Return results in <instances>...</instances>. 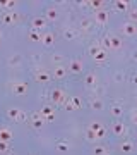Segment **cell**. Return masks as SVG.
Wrapping results in <instances>:
<instances>
[{
    "label": "cell",
    "mask_w": 137,
    "mask_h": 155,
    "mask_svg": "<svg viewBox=\"0 0 137 155\" xmlns=\"http://www.w3.org/2000/svg\"><path fill=\"white\" fill-rule=\"evenodd\" d=\"M64 107H65V110H74V105L70 104V98H67V102L64 104Z\"/></svg>",
    "instance_id": "39"
},
{
    "label": "cell",
    "mask_w": 137,
    "mask_h": 155,
    "mask_svg": "<svg viewBox=\"0 0 137 155\" xmlns=\"http://www.w3.org/2000/svg\"><path fill=\"white\" fill-rule=\"evenodd\" d=\"M110 112H111V114H113V116H122V107H118V105H113L111 107V109H110Z\"/></svg>",
    "instance_id": "35"
},
{
    "label": "cell",
    "mask_w": 137,
    "mask_h": 155,
    "mask_svg": "<svg viewBox=\"0 0 137 155\" xmlns=\"http://www.w3.org/2000/svg\"><path fill=\"white\" fill-rule=\"evenodd\" d=\"M94 19H96V24H106L110 19V14L106 11H96L94 12Z\"/></svg>",
    "instance_id": "5"
},
{
    "label": "cell",
    "mask_w": 137,
    "mask_h": 155,
    "mask_svg": "<svg viewBox=\"0 0 137 155\" xmlns=\"http://www.w3.org/2000/svg\"><path fill=\"white\" fill-rule=\"evenodd\" d=\"M12 91H14V95H19V97H22V95L27 93V84L22 83V81H19V83H14V84H12Z\"/></svg>",
    "instance_id": "4"
},
{
    "label": "cell",
    "mask_w": 137,
    "mask_h": 155,
    "mask_svg": "<svg viewBox=\"0 0 137 155\" xmlns=\"http://www.w3.org/2000/svg\"><path fill=\"white\" fill-rule=\"evenodd\" d=\"M70 104L74 105V109H79V107L82 105V102H81V98H79V97H72V98H70Z\"/></svg>",
    "instance_id": "33"
},
{
    "label": "cell",
    "mask_w": 137,
    "mask_h": 155,
    "mask_svg": "<svg viewBox=\"0 0 137 155\" xmlns=\"http://www.w3.org/2000/svg\"><path fill=\"white\" fill-rule=\"evenodd\" d=\"M132 83L137 86V74H134V76H132Z\"/></svg>",
    "instance_id": "44"
},
{
    "label": "cell",
    "mask_w": 137,
    "mask_h": 155,
    "mask_svg": "<svg viewBox=\"0 0 137 155\" xmlns=\"http://www.w3.org/2000/svg\"><path fill=\"white\" fill-rule=\"evenodd\" d=\"M84 83H86V86H94V84L98 83L96 72H89V74H86V78H84Z\"/></svg>",
    "instance_id": "12"
},
{
    "label": "cell",
    "mask_w": 137,
    "mask_h": 155,
    "mask_svg": "<svg viewBox=\"0 0 137 155\" xmlns=\"http://www.w3.org/2000/svg\"><path fill=\"white\" fill-rule=\"evenodd\" d=\"M120 47H122V40L118 36H110V48L118 50Z\"/></svg>",
    "instance_id": "16"
},
{
    "label": "cell",
    "mask_w": 137,
    "mask_h": 155,
    "mask_svg": "<svg viewBox=\"0 0 137 155\" xmlns=\"http://www.w3.org/2000/svg\"><path fill=\"white\" fill-rule=\"evenodd\" d=\"M129 5H130V4H129L127 0H117V2H115V9H117L118 12L129 11Z\"/></svg>",
    "instance_id": "14"
},
{
    "label": "cell",
    "mask_w": 137,
    "mask_h": 155,
    "mask_svg": "<svg viewBox=\"0 0 137 155\" xmlns=\"http://www.w3.org/2000/svg\"><path fill=\"white\" fill-rule=\"evenodd\" d=\"M82 69H84V62H82V59H74L70 64V71L76 72V74H79V72H82Z\"/></svg>",
    "instance_id": "9"
},
{
    "label": "cell",
    "mask_w": 137,
    "mask_h": 155,
    "mask_svg": "<svg viewBox=\"0 0 137 155\" xmlns=\"http://www.w3.org/2000/svg\"><path fill=\"white\" fill-rule=\"evenodd\" d=\"M7 150H9V143H7V141H2V140H0V153H5Z\"/></svg>",
    "instance_id": "38"
},
{
    "label": "cell",
    "mask_w": 137,
    "mask_h": 155,
    "mask_svg": "<svg viewBox=\"0 0 137 155\" xmlns=\"http://www.w3.org/2000/svg\"><path fill=\"white\" fill-rule=\"evenodd\" d=\"M12 138H14V134H12L11 127H7V126L0 127V140H2V141H7V143H9Z\"/></svg>",
    "instance_id": "6"
},
{
    "label": "cell",
    "mask_w": 137,
    "mask_h": 155,
    "mask_svg": "<svg viewBox=\"0 0 137 155\" xmlns=\"http://www.w3.org/2000/svg\"><path fill=\"white\" fill-rule=\"evenodd\" d=\"M57 17H58V11H57V9H55V7H48V9H46V16H45V19H46V21H55V19H57Z\"/></svg>",
    "instance_id": "15"
},
{
    "label": "cell",
    "mask_w": 137,
    "mask_h": 155,
    "mask_svg": "<svg viewBox=\"0 0 137 155\" xmlns=\"http://www.w3.org/2000/svg\"><path fill=\"white\" fill-rule=\"evenodd\" d=\"M113 133H115L117 136H125V134L129 133V129H127L125 124H122V122H117V124H113Z\"/></svg>",
    "instance_id": "8"
},
{
    "label": "cell",
    "mask_w": 137,
    "mask_h": 155,
    "mask_svg": "<svg viewBox=\"0 0 137 155\" xmlns=\"http://www.w3.org/2000/svg\"><path fill=\"white\" fill-rule=\"evenodd\" d=\"M33 28L34 29H45L46 28V19H45V17H34L33 19Z\"/></svg>",
    "instance_id": "11"
},
{
    "label": "cell",
    "mask_w": 137,
    "mask_h": 155,
    "mask_svg": "<svg viewBox=\"0 0 137 155\" xmlns=\"http://www.w3.org/2000/svg\"><path fill=\"white\" fill-rule=\"evenodd\" d=\"M39 114H41V117H48V116H51V114H53V109H51V107L50 105H45L43 109H41V110H39Z\"/></svg>",
    "instance_id": "27"
},
{
    "label": "cell",
    "mask_w": 137,
    "mask_h": 155,
    "mask_svg": "<svg viewBox=\"0 0 137 155\" xmlns=\"http://www.w3.org/2000/svg\"><path fill=\"white\" fill-rule=\"evenodd\" d=\"M19 114H21L19 109H9V110H7V116L11 117L12 121H19Z\"/></svg>",
    "instance_id": "21"
},
{
    "label": "cell",
    "mask_w": 137,
    "mask_h": 155,
    "mask_svg": "<svg viewBox=\"0 0 137 155\" xmlns=\"http://www.w3.org/2000/svg\"><path fill=\"white\" fill-rule=\"evenodd\" d=\"M86 140H88V141H96V140H98L96 138V134H94V131L93 129H89V127L86 129Z\"/></svg>",
    "instance_id": "31"
},
{
    "label": "cell",
    "mask_w": 137,
    "mask_h": 155,
    "mask_svg": "<svg viewBox=\"0 0 137 155\" xmlns=\"http://www.w3.org/2000/svg\"><path fill=\"white\" fill-rule=\"evenodd\" d=\"M26 116H27L26 112H22V110H21V114H19V121H26Z\"/></svg>",
    "instance_id": "42"
},
{
    "label": "cell",
    "mask_w": 137,
    "mask_h": 155,
    "mask_svg": "<svg viewBox=\"0 0 137 155\" xmlns=\"http://www.w3.org/2000/svg\"><path fill=\"white\" fill-rule=\"evenodd\" d=\"M122 33L123 35H127V36H134V35L137 33V24L135 22H123V24H122Z\"/></svg>",
    "instance_id": "3"
},
{
    "label": "cell",
    "mask_w": 137,
    "mask_h": 155,
    "mask_svg": "<svg viewBox=\"0 0 137 155\" xmlns=\"http://www.w3.org/2000/svg\"><path fill=\"white\" fill-rule=\"evenodd\" d=\"M101 48H110V36H103V40H101Z\"/></svg>",
    "instance_id": "36"
},
{
    "label": "cell",
    "mask_w": 137,
    "mask_h": 155,
    "mask_svg": "<svg viewBox=\"0 0 137 155\" xmlns=\"http://www.w3.org/2000/svg\"><path fill=\"white\" fill-rule=\"evenodd\" d=\"M43 122H45V119H36V121H33V127L34 129H41L43 127Z\"/></svg>",
    "instance_id": "37"
},
{
    "label": "cell",
    "mask_w": 137,
    "mask_h": 155,
    "mask_svg": "<svg viewBox=\"0 0 137 155\" xmlns=\"http://www.w3.org/2000/svg\"><path fill=\"white\" fill-rule=\"evenodd\" d=\"M91 28H93V22L89 21V19H82V22H81L82 33H86V31H91Z\"/></svg>",
    "instance_id": "23"
},
{
    "label": "cell",
    "mask_w": 137,
    "mask_h": 155,
    "mask_svg": "<svg viewBox=\"0 0 137 155\" xmlns=\"http://www.w3.org/2000/svg\"><path fill=\"white\" fill-rule=\"evenodd\" d=\"M99 48H101V45H99V43L91 45V47H89V55H91V57H94V55H96V54L99 52Z\"/></svg>",
    "instance_id": "29"
},
{
    "label": "cell",
    "mask_w": 137,
    "mask_h": 155,
    "mask_svg": "<svg viewBox=\"0 0 137 155\" xmlns=\"http://www.w3.org/2000/svg\"><path fill=\"white\" fill-rule=\"evenodd\" d=\"M69 148H70V145L67 143V141H60V143L57 145V150H58V152H62V153L69 152Z\"/></svg>",
    "instance_id": "28"
},
{
    "label": "cell",
    "mask_w": 137,
    "mask_h": 155,
    "mask_svg": "<svg viewBox=\"0 0 137 155\" xmlns=\"http://www.w3.org/2000/svg\"><path fill=\"white\" fill-rule=\"evenodd\" d=\"M50 98H51V102L58 104V105H64V104L67 102L65 93H64V91H62L60 88H55L53 91H51V95H50Z\"/></svg>",
    "instance_id": "1"
},
{
    "label": "cell",
    "mask_w": 137,
    "mask_h": 155,
    "mask_svg": "<svg viewBox=\"0 0 137 155\" xmlns=\"http://www.w3.org/2000/svg\"><path fill=\"white\" fill-rule=\"evenodd\" d=\"M0 5L5 7V9H14L17 5V2H14V0H5V2H0Z\"/></svg>",
    "instance_id": "32"
},
{
    "label": "cell",
    "mask_w": 137,
    "mask_h": 155,
    "mask_svg": "<svg viewBox=\"0 0 137 155\" xmlns=\"http://www.w3.org/2000/svg\"><path fill=\"white\" fill-rule=\"evenodd\" d=\"M129 19H130V22L137 21V7L135 9H132V11H129Z\"/></svg>",
    "instance_id": "34"
},
{
    "label": "cell",
    "mask_w": 137,
    "mask_h": 155,
    "mask_svg": "<svg viewBox=\"0 0 137 155\" xmlns=\"http://www.w3.org/2000/svg\"><path fill=\"white\" fill-rule=\"evenodd\" d=\"M41 36H43V35L39 33L38 29H33V31L29 33V40H31V41H41Z\"/></svg>",
    "instance_id": "24"
},
{
    "label": "cell",
    "mask_w": 137,
    "mask_h": 155,
    "mask_svg": "<svg viewBox=\"0 0 137 155\" xmlns=\"http://www.w3.org/2000/svg\"><path fill=\"white\" fill-rule=\"evenodd\" d=\"M34 79H36L38 83H48L50 79H51V74L46 72V71H38L34 74Z\"/></svg>",
    "instance_id": "7"
},
{
    "label": "cell",
    "mask_w": 137,
    "mask_h": 155,
    "mask_svg": "<svg viewBox=\"0 0 137 155\" xmlns=\"http://www.w3.org/2000/svg\"><path fill=\"white\" fill-rule=\"evenodd\" d=\"M2 19H4V22H5V24H14V22L17 21V16L14 14V12H7V14H4V17H2Z\"/></svg>",
    "instance_id": "17"
},
{
    "label": "cell",
    "mask_w": 137,
    "mask_h": 155,
    "mask_svg": "<svg viewBox=\"0 0 137 155\" xmlns=\"http://www.w3.org/2000/svg\"><path fill=\"white\" fill-rule=\"evenodd\" d=\"M115 81H117V83H120V81H122V74H120V72H117V74H115Z\"/></svg>",
    "instance_id": "43"
},
{
    "label": "cell",
    "mask_w": 137,
    "mask_h": 155,
    "mask_svg": "<svg viewBox=\"0 0 137 155\" xmlns=\"http://www.w3.org/2000/svg\"><path fill=\"white\" fill-rule=\"evenodd\" d=\"M65 76H67V69L65 67H62V66L55 67L53 74H51V78H55V79H62V78H65Z\"/></svg>",
    "instance_id": "13"
},
{
    "label": "cell",
    "mask_w": 137,
    "mask_h": 155,
    "mask_svg": "<svg viewBox=\"0 0 137 155\" xmlns=\"http://www.w3.org/2000/svg\"><path fill=\"white\" fill-rule=\"evenodd\" d=\"M55 41V35L53 33H43V36H41V43L45 45V47H51Z\"/></svg>",
    "instance_id": "10"
},
{
    "label": "cell",
    "mask_w": 137,
    "mask_h": 155,
    "mask_svg": "<svg viewBox=\"0 0 137 155\" xmlns=\"http://www.w3.org/2000/svg\"><path fill=\"white\" fill-rule=\"evenodd\" d=\"M21 64V55H12L11 59H9V66H19Z\"/></svg>",
    "instance_id": "30"
},
{
    "label": "cell",
    "mask_w": 137,
    "mask_h": 155,
    "mask_svg": "<svg viewBox=\"0 0 137 155\" xmlns=\"http://www.w3.org/2000/svg\"><path fill=\"white\" fill-rule=\"evenodd\" d=\"M45 121H46V122H53L55 121V114H51V116H48V117H45Z\"/></svg>",
    "instance_id": "41"
},
{
    "label": "cell",
    "mask_w": 137,
    "mask_h": 155,
    "mask_svg": "<svg viewBox=\"0 0 137 155\" xmlns=\"http://www.w3.org/2000/svg\"><path fill=\"white\" fill-rule=\"evenodd\" d=\"M134 59H135V62H137V52H135V54H134Z\"/></svg>",
    "instance_id": "45"
},
{
    "label": "cell",
    "mask_w": 137,
    "mask_h": 155,
    "mask_svg": "<svg viewBox=\"0 0 137 155\" xmlns=\"http://www.w3.org/2000/svg\"><path fill=\"white\" fill-rule=\"evenodd\" d=\"M89 129H93L98 140H103L104 136H106V129H104V126L101 124V122H96V121L91 122V124H89Z\"/></svg>",
    "instance_id": "2"
},
{
    "label": "cell",
    "mask_w": 137,
    "mask_h": 155,
    "mask_svg": "<svg viewBox=\"0 0 137 155\" xmlns=\"http://www.w3.org/2000/svg\"><path fill=\"white\" fill-rule=\"evenodd\" d=\"M9 155H12V153H9Z\"/></svg>",
    "instance_id": "46"
},
{
    "label": "cell",
    "mask_w": 137,
    "mask_h": 155,
    "mask_svg": "<svg viewBox=\"0 0 137 155\" xmlns=\"http://www.w3.org/2000/svg\"><path fill=\"white\" fill-rule=\"evenodd\" d=\"M103 0H91V2H88V5H91L94 9V11H101V7H103Z\"/></svg>",
    "instance_id": "25"
},
{
    "label": "cell",
    "mask_w": 137,
    "mask_h": 155,
    "mask_svg": "<svg viewBox=\"0 0 137 155\" xmlns=\"http://www.w3.org/2000/svg\"><path fill=\"white\" fill-rule=\"evenodd\" d=\"M93 153H94V155H108L110 152H108V148H106L104 145H96Z\"/></svg>",
    "instance_id": "18"
},
{
    "label": "cell",
    "mask_w": 137,
    "mask_h": 155,
    "mask_svg": "<svg viewBox=\"0 0 137 155\" xmlns=\"http://www.w3.org/2000/svg\"><path fill=\"white\" fill-rule=\"evenodd\" d=\"M103 102H101V100L99 98H96V100H93V102H91V109H93V110H103Z\"/></svg>",
    "instance_id": "26"
},
{
    "label": "cell",
    "mask_w": 137,
    "mask_h": 155,
    "mask_svg": "<svg viewBox=\"0 0 137 155\" xmlns=\"http://www.w3.org/2000/svg\"><path fill=\"white\" fill-rule=\"evenodd\" d=\"M120 150L123 153H130L132 150H134V143H132V141H123V143L120 145Z\"/></svg>",
    "instance_id": "19"
},
{
    "label": "cell",
    "mask_w": 137,
    "mask_h": 155,
    "mask_svg": "<svg viewBox=\"0 0 137 155\" xmlns=\"http://www.w3.org/2000/svg\"><path fill=\"white\" fill-rule=\"evenodd\" d=\"M96 62H104L106 61V50H103V48H99V52L96 54V55L93 57Z\"/></svg>",
    "instance_id": "22"
},
{
    "label": "cell",
    "mask_w": 137,
    "mask_h": 155,
    "mask_svg": "<svg viewBox=\"0 0 137 155\" xmlns=\"http://www.w3.org/2000/svg\"><path fill=\"white\" fill-rule=\"evenodd\" d=\"M130 119H132V122H134V124H137V110H134V112H132Z\"/></svg>",
    "instance_id": "40"
},
{
    "label": "cell",
    "mask_w": 137,
    "mask_h": 155,
    "mask_svg": "<svg viewBox=\"0 0 137 155\" xmlns=\"http://www.w3.org/2000/svg\"><path fill=\"white\" fill-rule=\"evenodd\" d=\"M64 38H65V40H74V38H77V31H76V29H72V28L65 29V31H64Z\"/></svg>",
    "instance_id": "20"
}]
</instances>
